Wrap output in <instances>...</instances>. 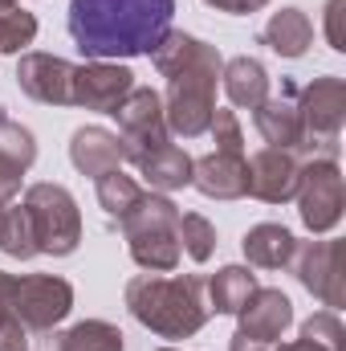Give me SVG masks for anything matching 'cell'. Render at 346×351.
Segmentation results:
<instances>
[{"instance_id": "obj_1", "label": "cell", "mask_w": 346, "mask_h": 351, "mask_svg": "<svg viewBox=\"0 0 346 351\" xmlns=\"http://www.w3.org/2000/svg\"><path fill=\"white\" fill-rule=\"evenodd\" d=\"M175 0H70L66 29L90 62L155 53L172 33Z\"/></svg>"}, {"instance_id": "obj_2", "label": "cell", "mask_w": 346, "mask_h": 351, "mask_svg": "<svg viewBox=\"0 0 346 351\" xmlns=\"http://www.w3.org/2000/svg\"><path fill=\"white\" fill-rule=\"evenodd\" d=\"M155 70L168 78L163 94V119L168 131L179 139H196L208 131L212 110H216V82L224 70V58L216 45H208L204 37L179 33L172 29L159 45H155Z\"/></svg>"}, {"instance_id": "obj_3", "label": "cell", "mask_w": 346, "mask_h": 351, "mask_svg": "<svg viewBox=\"0 0 346 351\" xmlns=\"http://www.w3.org/2000/svg\"><path fill=\"white\" fill-rule=\"evenodd\" d=\"M127 311L159 339H191L208 319V278L200 274H139L127 282Z\"/></svg>"}, {"instance_id": "obj_4", "label": "cell", "mask_w": 346, "mask_h": 351, "mask_svg": "<svg viewBox=\"0 0 346 351\" xmlns=\"http://www.w3.org/2000/svg\"><path fill=\"white\" fill-rule=\"evenodd\" d=\"M118 229L127 237V250L135 265L151 269V274H172L179 265V208L168 200V192H143L122 217Z\"/></svg>"}, {"instance_id": "obj_5", "label": "cell", "mask_w": 346, "mask_h": 351, "mask_svg": "<svg viewBox=\"0 0 346 351\" xmlns=\"http://www.w3.org/2000/svg\"><path fill=\"white\" fill-rule=\"evenodd\" d=\"M297 110H302V156L338 160L346 123V82L334 74L314 78L306 90H297Z\"/></svg>"}, {"instance_id": "obj_6", "label": "cell", "mask_w": 346, "mask_h": 351, "mask_svg": "<svg viewBox=\"0 0 346 351\" xmlns=\"http://www.w3.org/2000/svg\"><path fill=\"white\" fill-rule=\"evenodd\" d=\"M25 213L37 237V254L49 258H70L82 241V213L78 200L70 196V188L62 184H29L25 192Z\"/></svg>"}, {"instance_id": "obj_7", "label": "cell", "mask_w": 346, "mask_h": 351, "mask_svg": "<svg viewBox=\"0 0 346 351\" xmlns=\"http://www.w3.org/2000/svg\"><path fill=\"white\" fill-rule=\"evenodd\" d=\"M346 188L338 160H306L297 176V213L310 233H330L343 221Z\"/></svg>"}, {"instance_id": "obj_8", "label": "cell", "mask_w": 346, "mask_h": 351, "mask_svg": "<svg viewBox=\"0 0 346 351\" xmlns=\"http://www.w3.org/2000/svg\"><path fill=\"white\" fill-rule=\"evenodd\" d=\"M74 311V286L57 274H12V315L25 331H53Z\"/></svg>"}, {"instance_id": "obj_9", "label": "cell", "mask_w": 346, "mask_h": 351, "mask_svg": "<svg viewBox=\"0 0 346 351\" xmlns=\"http://www.w3.org/2000/svg\"><path fill=\"white\" fill-rule=\"evenodd\" d=\"M289 265L326 311H338L346 302V241H297Z\"/></svg>"}, {"instance_id": "obj_10", "label": "cell", "mask_w": 346, "mask_h": 351, "mask_svg": "<svg viewBox=\"0 0 346 351\" xmlns=\"http://www.w3.org/2000/svg\"><path fill=\"white\" fill-rule=\"evenodd\" d=\"M118 119V139L127 147V160L159 147V143H172V131H168V119H163V94L151 86H135L127 94V102L114 110Z\"/></svg>"}, {"instance_id": "obj_11", "label": "cell", "mask_w": 346, "mask_h": 351, "mask_svg": "<svg viewBox=\"0 0 346 351\" xmlns=\"http://www.w3.org/2000/svg\"><path fill=\"white\" fill-rule=\"evenodd\" d=\"M131 90H135V74L127 66H118V62H86V66H74L70 106L114 114L127 102Z\"/></svg>"}, {"instance_id": "obj_12", "label": "cell", "mask_w": 346, "mask_h": 351, "mask_svg": "<svg viewBox=\"0 0 346 351\" xmlns=\"http://www.w3.org/2000/svg\"><path fill=\"white\" fill-rule=\"evenodd\" d=\"M16 86L41 106H70L74 66L57 53H21L16 62Z\"/></svg>"}, {"instance_id": "obj_13", "label": "cell", "mask_w": 346, "mask_h": 351, "mask_svg": "<svg viewBox=\"0 0 346 351\" xmlns=\"http://www.w3.org/2000/svg\"><path fill=\"white\" fill-rule=\"evenodd\" d=\"M297 176H302L297 152L261 147L249 160V196H257L265 204H285V200L297 196Z\"/></svg>"}, {"instance_id": "obj_14", "label": "cell", "mask_w": 346, "mask_h": 351, "mask_svg": "<svg viewBox=\"0 0 346 351\" xmlns=\"http://www.w3.org/2000/svg\"><path fill=\"white\" fill-rule=\"evenodd\" d=\"M261 139L269 147H285L302 156V110H297V82H281L277 94H265V102L253 106Z\"/></svg>"}, {"instance_id": "obj_15", "label": "cell", "mask_w": 346, "mask_h": 351, "mask_svg": "<svg viewBox=\"0 0 346 351\" xmlns=\"http://www.w3.org/2000/svg\"><path fill=\"white\" fill-rule=\"evenodd\" d=\"M191 188H200L208 200H241L249 196V160L232 152H208L204 160H191Z\"/></svg>"}, {"instance_id": "obj_16", "label": "cell", "mask_w": 346, "mask_h": 351, "mask_svg": "<svg viewBox=\"0 0 346 351\" xmlns=\"http://www.w3.org/2000/svg\"><path fill=\"white\" fill-rule=\"evenodd\" d=\"M37 164V139L0 106V200L21 192V176Z\"/></svg>"}, {"instance_id": "obj_17", "label": "cell", "mask_w": 346, "mask_h": 351, "mask_svg": "<svg viewBox=\"0 0 346 351\" xmlns=\"http://www.w3.org/2000/svg\"><path fill=\"white\" fill-rule=\"evenodd\" d=\"M237 319H241V327H237L241 335L273 343L293 327V302H289V294H281L273 286H257V294L245 302V311Z\"/></svg>"}, {"instance_id": "obj_18", "label": "cell", "mask_w": 346, "mask_h": 351, "mask_svg": "<svg viewBox=\"0 0 346 351\" xmlns=\"http://www.w3.org/2000/svg\"><path fill=\"white\" fill-rule=\"evenodd\" d=\"M70 160H74V168L82 176H94L98 180V176H106V172H114V168L127 164V147L106 127H78L74 139H70Z\"/></svg>"}, {"instance_id": "obj_19", "label": "cell", "mask_w": 346, "mask_h": 351, "mask_svg": "<svg viewBox=\"0 0 346 351\" xmlns=\"http://www.w3.org/2000/svg\"><path fill=\"white\" fill-rule=\"evenodd\" d=\"M131 164L139 168V176L155 192H175V188H187L191 184V156L183 147H175V143H159V147L135 156Z\"/></svg>"}, {"instance_id": "obj_20", "label": "cell", "mask_w": 346, "mask_h": 351, "mask_svg": "<svg viewBox=\"0 0 346 351\" xmlns=\"http://www.w3.org/2000/svg\"><path fill=\"white\" fill-rule=\"evenodd\" d=\"M261 41L277 53V58H306V49L314 45V25L302 8H281L269 16V25L261 29Z\"/></svg>"}, {"instance_id": "obj_21", "label": "cell", "mask_w": 346, "mask_h": 351, "mask_svg": "<svg viewBox=\"0 0 346 351\" xmlns=\"http://www.w3.org/2000/svg\"><path fill=\"white\" fill-rule=\"evenodd\" d=\"M241 250H245L249 265H257V269H285L289 258H293V250H297V237H293L285 225L265 221V225H253V229L245 233Z\"/></svg>"}, {"instance_id": "obj_22", "label": "cell", "mask_w": 346, "mask_h": 351, "mask_svg": "<svg viewBox=\"0 0 346 351\" xmlns=\"http://www.w3.org/2000/svg\"><path fill=\"white\" fill-rule=\"evenodd\" d=\"M257 274L249 265H224L208 278V306L212 315H241L245 302L257 294Z\"/></svg>"}, {"instance_id": "obj_23", "label": "cell", "mask_w": 346, "mask_h": 351, "mask_svg": "<svg viewBox=\"0 0 346 351\" xmlns=\"http://www.w3.org/2000/svg\"><path fill=\"white\" fill-rule=\"evenodd\" d=\"M220 82H224V94H228V102L232 106H241V110H253L265 102V94H269V74H265V66H261L257 58H232V62H224V70H220Z\"/></svg>"}, {"instance_id": "obj_24", "label": "cell", "mask_w": 346, "mask_h": 351, "mask_svg": "<svg viewBox=\"0 0 346 351\" xmlns=\"http://www.w3.org/2000/svg\"><path fill=\"white\" fill-rule=\"evenodd\" d=\"M127 335L106 319H82L57 335V351H122Z\"/></svg>"}, {"instance_id": "obj_25", "label": "cell", "mask_w": 346, "mask_h": 351, "mask_svg": "<svg viewBox=\"0 0 346 351\" xmlns=\"http://www.w3.org/2000/svg\"><path fill=\"white\" fill-rule=\"evenodd\" d=\"M37 41V16L21 0H0V53H25Z\"/></svg>"}, {"instance_id": "obj_26", "label": "cell", "mask_w": 346, "mask_h": 351, "mask_svg": "<svg viewBox=\"0 0 346 351\" xmlns=\"http://www.w3.org/2000/svg\"><path fill=\"white\" fill-rule=\"evenodd\" d=\"M0 254H8L16 262L37 258V237H33V225H29L25 204L4 208V217H0Z\"/></svg>"}, {"instance_id": "obj_27", "label": "cell", "mask_w": 346, "mask_h": 351, "mask_svg": "<svg viewBox=\"0 0 346 351\" xmlns=\"http://www.w3.org/2000/svg\"><path fill=\"white\" fill-rule=\"evenodd\" d=\"M98 184V204L106 208V217L110 221H118L139 196H143V188H139V180L135 176H127L122 168H114V172H106V176H98L94 180Z\"/></svg>"}, {"instance_id": "obj_28", "label": "cell", "mask_w": 346, "mask_h": 351, "mask_svg": "<svg viewBox=\"0 0 346 351\" xmlns=\"http://www.w3.org/2000/svg\"><path fill=\"white\" fill-rule=\"evenodd\" d=\"M179 245L191 262H208L216 254V225L204 213H179Z\"/></svg>"}, {"instance_id": "obj_29", "label": "cell", "mask_w": 346, "mask_h": 351, "mask_svg": "<svg viewBox=\"0 0 346 351\" xmlns=\"http://www.w3.org/2000/svg\"><path fill=\"white\" fill-rule=\"evenodd\" d=\"M0 351H29V331L12 315V274L0 269Z\"/></svg>"}, {"instance_id": "obj_30", "label": "cell", "mask_w": 346, "mask_h": 351, "mask_svg": "<svg viewBox=\"0 0 346 351\" xmlns=\"http://www.w3.org/2000/svg\"><path fill=\"white\" fill-rule=\"evenodd\" d=\"M302 339H310V343H318V348H326V351H346V327H343V319H338V311L310 315L302 323Z\"/></svg>"}, {"instance_id": "obj_31", "label": "cell", "mask_w": 346, "mask_h": 351, "mask_svg": "<svg viewBox=\"0 0 346 351\" xmlns=\"http://www.w3.org/2000/svg\"><path fill=\"white\" fill-rule=\"evenodd\" d=\"M208 135H212L216 152L245 156V131H241V119H237V110H224V106H216V110H212V123H208Z\"/></svg>"}, {"instance_id": "obj_32", "label": "cell", "mask_w": 346, "mask_h": 351, "mask_svg": "<svg viewBox=\"0 0 346 351\" xmlns=\"http://www.w3.org/2000/svg\"><path fill=\"white\" fill-rule=\"evenodd\" d=\"M343 16H346V0H330V4H326V41H330V49H338V53H346Z\"/></svg>"}, {"instance_id": "obj_33", "label": "cell", "mask_w": 346, "mask_h": 351, "mask_svg": "<svg viewBox=\"0 0 346 351\" xmlns=\"http://www.w3.org/2000/svg\"><path fill=\"white\" fill-rule=\"evenodd\" d=\"M204 4H212L220 12H232V16H249V12H261L269 0H204Z\"/></svg>"}, {"instance_id": "obj_34", "label": "cell", "mask_w": 346, "mask_h": 351, "mask_svg": "<svg viewBox=\"0 0 346 351\" xmlns=\"http://www.w3.org/2000/svg\"><path fill=\"white\" fill-rule=\"evenodd\" d=\"M228 351H273V343H261V339H249V335H232V343H228Z\"/></svg>"}, {"instance_id": "obj_35", "label": "cell", "mask_w": 346, "mask_h": 351, "mask_svg": "<svg viewBox=\"0 0 346 351\" xmlns=\"http://www.w3.org/2000/svg\"><path fill=\"white\" fill-rule=\"evenodd\" d=\"M273 351H326V348H318L310 339H293V343H281V348H273Z\"/></svg>"}, {"instance_id": "obj_36", "label": "cell", "mask_w": 346, "mask_h": 351, "mask_svg": "<svg viewBox=\"0 0 346 351\" xmlns=\"http://www.w3.org/2000/svg\"><path fill=\"white\" fill-rule=\"evenodd\" d=\"M4 208H8V200H0V217H4Z\"/></svg>"}, {"instance_id": "obj_37", "label": "cell", "mask_w": 346, "mask_h": 351, "mask_svg": "<svg viewBox=\"0 0 346 351\" xmlns=\"http://www.w3.org/2000/svg\"><path fill=\"white\" fill-rule=\"evenodd\" d=\"M159 351H179V348H159Z\"/></svg>"}]
</instances>
